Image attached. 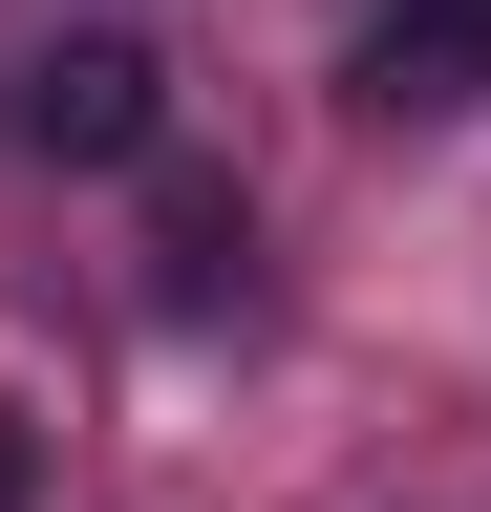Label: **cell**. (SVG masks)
I'll list each match as a JSON object with an SVG mask.
<instances>
[{
  "label": "cell",
  "mask_w": 491,
  "mask_h": 512,
  "mask_svg": "<svg viewBox=\"0 0 491 512\" xmlns=\"http://www.w3.org/2000/svg\"><path fill=\"white\" fill-rule=\"evenodd\" d=\"M0 512H43V406H0Z\"/></svg>",
  "instance_id": "4"
},
{
  "label": "cell",
  "mask_w": 491,
  "mask_h": 512,
  "mask_svg": "<svg viewBox=\"0 0 491 512\" xmlns=\"http://www.w3.org/2000/svg\"><path fill=\"white\" fill-rule=\"evenodd\" d=\"M22 150H65V171H150L171 150V64L129 43V22H65L22 64Z\"/></svg>",
  "instance_id": "1"
},
{
  "label": "cell",
  "mask_w": 491,
  "mask_h": 512,
  "mask_svg": "<svg viewBox=\"0 0 491 512\" xmlns=\"http://www.w3.org/2000/svg\"><path fill=\"white\" fill-rule=\"evenodd\" d=\"M150 256H171V299H235V256H257V235H235V192H214V171H171Z\"/></svg>",
  "instance_id": "3"
},
{
  "label": "cell",
  "mask_w": 491,
  "mask_h": 512,
  "mask_svg": "<svg viewBox=\"0 0 491 512\" xmlns=\"http://www.w3.org/2000/svg\"><path fill=\"white\" fill-rule=\"evenodd\" d=\"M491 86V0H385V22H363V107L385 128H449Z\"/></svg>",
  "instance_id": "2"
}]
</instances>
